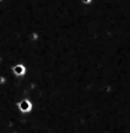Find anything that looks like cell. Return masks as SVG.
<instances>
[{
	"instance_id": "obj_1",
	"label": "cell",
	"mask_w": 130,
	"mask_h": 133,
	"mask_svg": "<svg viewBox=\"0 0 130 133\" xmlns=\"http://www.w3.org/2000/svg\"><path fill=\"white\" fill-rule=\"evenodd\" d=\"M17 108L22 114H28V113H30L33 111V104L27 98H24L17 103Z\"/></svg>"
},
{
	"instance_id": "obj_2",
	"label": "cell",
	"mask_w": 130,
	"mask_h": 133,
	"mask_svg": "<svg viewBox=\"0 0 130 133\" xmlns=\"http://www.w3.org/2000/svg\"><path fill=\"white\" fill-rule=\"evenodd\" d=\"M12 73L15 77H24L27 73V67H26L25 64L18 63L14 66H12Z\"/></svg>"
},
{
	"instance_id": "obj_3",
	"label": "cell",
	"mask_w": 130,
	"mask_h": 133,
	"mask_svg": "<svg viewBox=\"0 0 130 133\" xmlns=\"http://www.w3.org/2000/svg\"><path fill=\"white\" fill-rule=\"evenodd\" d=\"M30 38H32V40H36V39H38V34H36V33H32Z\"/></svg>"
},
{
	"instance_id": "obj_4",
	"label": "cell",
	"mask_w": 130,
	"mask_h": 133,
	"mask_svg": "<svg viewBox=\"0 0 130 133\" xmlns=\"http://www.w3.org/2000/svg\"><path fill=\"white\" fill-rule=\"evenodd\" d=\"M91 1H93V0H82V3L83 4H87V5H88V4H90Z\"/></svg>"
},
{
	"instance_id": "obj_5",
	"label": "cell",
	"mask_w": 130,
	"mask_h": 133,
	"mask_svg": "<svg viewBox=\"0 0 130 133\" xmlns=\"http://www.w3.org/2000/svg\"><path fill=\"white\" fill-rule=\"evenodd\" d=\"M3 1H4V0H0V3H3Z\"/></svg>"
}]
</instances>
